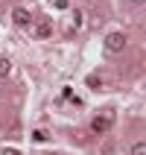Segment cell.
<instances>
[{
    "label": "cell",
    "mask_w": 146,
    "mask_h": 155,
    "mask_svg": "<svg viewBox=\"0 0 146 155\" xmlns=\"http://www.w3.org/2000/svg\"><path fill=\"white\" fill-rule=\"evenodd\" d=\"M126 41H129V38L123 32H108L105 35V50L108 53H120V50H126Z\"/></svg>",
    "instance_id": "obj_1"
},
{
    "label": "cell",
    "mask_w": 146,
    "mask_h": 155,
    "mask_svg": "<svg viewBox=\"0 0 146 155\" xmlns=\"http://www.w3.org/2000/svg\"><path fill=\"white\" fill-rule=\"evenodd\" d=\"M91 129H94L96 135H105V132L111 129V117H94V123H91Z\"/></svg>",
    "instance_id": "obj_2"
},
{
    "label": "cell",
    "mask_w": 146,
    "mask_h": 155,
    "mask_svg": "<svg viewBox=\"0 0 146 155\" xmlns=\"http://www.w3.org/2000/svg\"><path fill=\"white\" fill-rule=\"evenodd\" d=\"M12 21H15V26H29V21H32V18H29V12H26V9H15V12H12Z\"/></svg>",
    "instance_id": "obj_3"
},
{
    "label": "cell",
    "mask_w": 146,
    "mask_h": 155,
    "mask_svg": "<svg viewBox=\"0 0 146 155\" xmlns=\"http://www.w3.org/2000/svg\"><path fill=\"white\" fill-rule=\"evenodd\" d=\"M50 32H53L50 21H41V24L35 26V35H38V38H50Z\"/></svg>",
    "instance_id": "obj_4"
},
{
    "label": "cell",
    "mask_w": 146,
    "mask_h": 155,
    "mask_svg": "<svg viewBox=\"0 0 146 155\" xmlns=\"http://www.w3.org/2000/svg\"><path fill=\"white\" fill-rule=\"evenodd\" d=\"M9 73H12V61L6 56H0V76H9Z\"/></svg>",
    "instance_id": "obj_5"
},
{
    "label": "cell",
    "mask_w": 146,
    "mask_h": 155,
    "mask_svg": "<svg viewBox=\"0 0 146 155\" xmlns=\"http://www.w3.org/2000/svg\"><path fill=\"white\" fill-rule=\"evenodd\" d=\"M32 140H35V143H47V140H50V135H47L44 129H35V132H32Z\"/></svg>",
    "instance_id": "obj_6"
},
{
    "label": "cell",
    "mask_w": 146,
    "mask_h": 155,
    "mask_svg": "<svg viewBox=\"0 0 146 155\" xmlns=\"http://www.w3.org/2000/svg\"><path fill=\"white\" fill-rule=\"evenodd\" d=\"M88 88H94V91H99V76H88Z\"/></svg>",
    "instance_id": "obj_7"
},
{
    "label": "cell",
    "mask_w": 146,
    "mask_h": 155,
    "mask_svg": "<svg viewBox=\"0 0 146 155\" xmlns=\"http://www.w3.org/2000/svg\"><path fill=\"white\" fill-rule=\"evenodd\" d=\"M143 149H146V143H143V140H138V143H135V147H131V155H135V152L140 155V152H143Z\"/></svg>",
    "instance_id": "obj_8"
},
{
    "label": "cell",
    "mask_w": 146,
    "mask_h": 155,
    "mask_svg": "<svg viewBox=\"0 0 146 155\" xmlns=\"http://www.w3.org/2000/svg\"><path fill=\"white\" fill-rule=\"evenodd\" d=\"M56 6H59V9H70V3H67V0H56Z\"/></svg>",
    "instance_id": "obj_9"
},
{
    "label": "cell",
    "mask_w": 146,
    "mask_h": 155,
    "mask_svg": "<svg viewBox=\"0 0 146 155\" xmlns=\"http://www.w3.org/2000/svg\"><path fill=\"white\" fill-rule=\"evenodd\" d=\"M129 3H135V6H143V0H129Z\"/></svg>",
    "instance_id": "obj_10"
}]
</instances>
